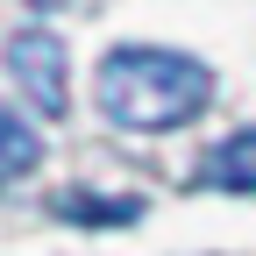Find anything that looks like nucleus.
<instances>
[{"instance_id":"1","label":"nucleus","mask_w":256,"mask_h":256,"mask_svg":"<svg viewBox=\"0 0 256 256\" xmlns=\"http://www.w3.org/2000/svg\"><path fill=\"white\" fill-rule=\"evenodd\" d=\"M92 100L114 128L128 136H164L185 128L214 100V72L185 50H156V43H121L100 57V78H92Z\"/></svg>"},{"instance_id":"2","label":"nucleus","mask_w":256,"mask_h":256,"mask_svg":"<svg viewBox=\"0 0 256 256\" xmlns=\"http://www.w3.org/2000/svg\"><path fill=\"white\" fill-rule=\"evenodd\" d=\"M8 72H14L22 100L36 107L43 121H57L64 107H72V72H64V43L50 36V28H22V36L8 43Z\"/></svg>"},{"instance_id":"3","label":"nucleus","mask_w":256,"mask_h":256,"mask_svg":"<svg viewBox=\"0 0 256 256\" xmlns=\"http://www.w3.org/2000/svg\"><path fill=\"white\" fill-rule=\"evenodd\" d=\"M206 178H214L220 192H256V128H242V136H228V142H214Z\"/></svg>"},{"instance_id":"4","label":"nucleus","mask_w":256,"mask_h":256,"mask_svg":"<svg viewBox=\"0 0 256 256\" xmlns=\"http://www.w3.org/2000/svg\"><path fill=\"white\" fill-rule=\"evenodd\" d=\"M36 164H43V136L0 100V178H22V171H36Z\"/></svg>"},{"instance_id":"5","label":"nucleus","mask_w":256,"mask_h":256,"mask_svg":"<svg viewBox=\"0 0 256 256\" xmlns=\"http://www.w3.org/2000/svg\"><path fill=\"white\" fill-rule=\"evenodd\" d=\"M57 214H64V220H136L142 206H136V200H114V206H107V200H57Z\"/></svg>"},{"instance_id":"6","label":"nucleus","mask_w":256,"mask_h":256,"mask_svg":"<svg viewBox=\"0 0 256 256\" xmlns=\"http://www.w3.org/2000/svg\"><path fill=\"white\" fill-rule=\"evenodd\" d=\"M28 8H57V0H28Z\"/></svg>"}]
</instances>
